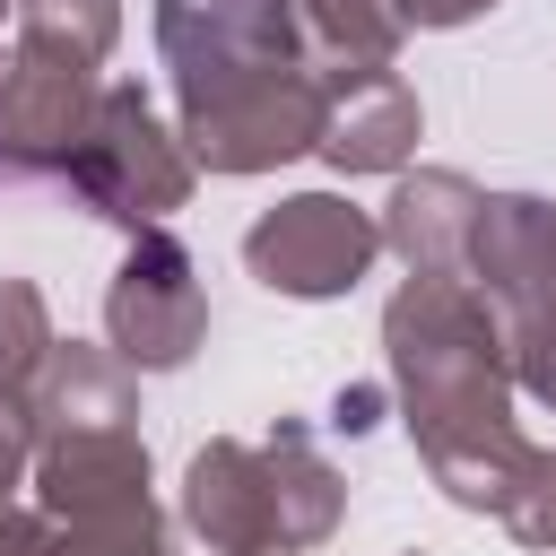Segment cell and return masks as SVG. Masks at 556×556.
I'll use <instances>...</instances> for the list:
<instances>
[{
	"mask_svg": "<svg viewBox=\"0 0 556 556\" xmlns=\"http://www.w3.org/2000/svg\"><path fill=\"white\" fill-rule=\"evenodd\" d=\"M52 304L35 278H0V391H35L43 356H52Z\"/></svg>",
	"mask_w": 556,
	"mask_h": 556,
	"instance_id": "e0dca14e",
	"label": "cell"
},
{
	"mask_svg": "<svg viewBox=\"0 0 556 556\" xmlns=\"http://www.w3.org/2000/svg\"><path fill=\"white\" fill-rule=\"evenodd\" d=\"M469 287L504 321L513 382L556 417V200H539V191H486L478 243H469Z\"/></svg>",
	"mask_w": 556,
	"mask_h": 556,
	"instance_id": "277c9868",
	"label": "cell"
},
{
	"mask_svg": "<svg viewBox=\"0 0 556 556\" xmlns=\"http://www.w3.org/2000/svg\"><path fill=\"white\" fill-rule=\"evenodd\" d=\"M35 504L52 521L78 530H130V521H165L156 486H148V443L139 426H70L35 443Z\"/></svg>",
	"mask_w": 556,
	"mask_h": 556,
	"instance_id": "ba28073f",
	"label": "cell"
},
{
	"mask_svg": "<svg viewBox=\"0 0 556 556\" xmlns=\"http://www.w3.org/2000/svg\"><path fill=\"white\" fill-rule=\"evenodd\" d=\"M374 417H382V382H348V391L330 400V426H339V434H365Z\"/></svg>",
	"mask_w": 556,
	"mask_h": 556,
	"instance_id": "d6986e66",
	"label": "cell"
},
{
	"mask_svg": "<svg viewBox=\"0 0 556 556\" xmlns=\"http://www.w3.org/2000/svg\"><path fill=\"white\" fill-rule=\"evenodd\" d=\"M382 374H391V400H400V426L426 478L460 513H478L495 469L530 443L513 426L521 382H513L495 304L469 278H400L382 304Z\"/></svg>",
	"mask_w": 556,
	"mask_h": 556,
	"instance_id": "7a4b0ae2",
	"label": "cell"
},
{
	"mask_svg": "<svg viewBox=\"0 0 556 556\" xmlns=\"http://www.w3.org/2000/svg\"><path fill=\"white\" fill-rule=\"evenodd\" d=\"M486 9H504V0H408V26H434V35H452V26L486 17Z\"/></svg>",
	"mask_w": 556,
	"mask_h": 556,
	"instance_id": "ffe728a7",
	"label": "cell"
},
{
	"mask_svg": "<svg viewBox=\"0 0 556 556\" xmlns=\"http://www.w3.org/2000/svg\"><path fill=\"white\" fill-rule=\"evenodd\" d=\"M486 521H504L521 547H539V556H556V452L547 443H521L504 469H495V486H486V504H478Z\"/></svg>",
	"mask_w": 556,
	"mask_h": 556,
	"instance_id": "9a60e30c",
	"label": "cell"
},
{
	"mask_svg": "<svg viewBox=\"0 0 556 556\" xmlns=\"http://www.w3.org/2000/svg\"><path fill=\"white\" fill-rule=\"evenodd\" d=\"M478 208H486V191H478L460 165L391 174V200H382V252H400L408 278H469Z\"/></svg>",
	"mask_w": 556,
	"mask_h": 556,
	"instance_id": "8fae6325",
	"label": "cell"
},
{
	"mask_svg": "<svg viewBox=\"0 0 556 556\" xmlns=\"http://www.w3.org/2000/svg\"><path fill=\"white\" fill-rule=\"evenodd\" d=\"M313 70H391L408 43V0H295Z\"/></svg>",
	"mask_w": 556,
	"mask_h": 556,
	"instance_id": "5bb4252c",
	"label": "cell"
},
{
	"mask_svg": "<svg viewBox=\"0 0 556 556\" xmlns=\"http://www.w3.org/2000/svg\"><path fill=\"white\" fill-rule=\"evenodd\" d=\"M61 182H70V200H78L87 217H104V226H122V235H156V226H174V208H191L200 165H191L182 130L156 122V104H148L139 78H104L96 130H87V148L70 156Z\"/></svg>",
	"mask_w": 556,
	"mask_h": 556,
	"instance_id": "3957f363",
	"label": "cell"
},
{
	"mask_svg": "<svg viewBox=\"0 0 556 556\" xmlns=\"http://www.w3.org/2000/svg\"><path fill=\"white\" fill-rule=\"evenodd\" d=\"M408 556H417V547H408Z\"/></svg>",
	"mask_w": 556,
	"mask_h": 556,
	"instance_id": "603a6c76",
	"label": "cell"
},
{
	"mask_svg": "<svg viewBox=\"0 0 556 556\" xmlns=\"http://www.w3.org/2000/svg\"><path fill=\"white\" fill-rule=\"evenodd\" d=\"M35 478V408L26 391H0V504Z\"/></svg>",
	"mask_w": 556,
	"mask_h": 556,
	"instance_id": "ac0fdd59",
	"label": "cell"
},
{
	"mask_svg": "<svg viewBox=\"0 0 556 556\" xmlns=\"http://www.w3.org/2000/svg\"><path fill=\"white\" fill-rule=\"evenodd\" d=\"M321 96H330V113H321L313 156L330 174H408L426 113L400 70H321Z\"/></svg>",
	"mask_w": 556,
	"mask_h": 556,
	"instance_id": "30bf717a",
	"label": "cell"
},
{
	"mask_svg": "<svg viewBox=\"0 0 556 556\" xmlns=\"http://www.w3.org/2000/svg\"><path fill=\"white\" fill-rule=\"evenodd\" d=\"M35 408V443L43 434H70V426H139V374L113 356V348H87V339H61L26 391Z\"/></svg>",
	"mask_w": 556,
	"mask_h": 556,
	"instance_id": "7c38bea8",
	"label": "cell"
},
{
	"mask_svg": "<svg viewBox=\"0 0 556 556\" xmlns=\"http://www.w3.org/2000/svg\"><path fill=\"white\" fill-rule=\"evenodd\" d=\"M96 104H104V70L43 43H9L0 52V182H35V174L61 182L96 130Z\"/></svg>",
	"mask_w": 556,
	"mask_h": 556,
	"instance_id": "52a82bcc",
	"label": "cell"
},
{
	"mask_svg": "<svg viewBox=\"0 0 556 556\" xmlns=\"http://www.w3.org/2000/svg\"><path fill=\"white\" fill-rule=\"evenodd\" d=\"M269 556H295V547H269Z\"/></svg>",
	"mask_w": 556,
	"mask_h": 556,
	"instance_id": "7402d4cb",
	"label": "cell"
},
{
	"mask_svg": "<svg viewBox=\"0 0 556 556\" xmlns=\"http://www.w3.org/2000/svg\"><path fill=\"white\" fill-rule=\"evenodd\" d=\"M0 17H17V0H0Z\"/></svg>",
	"mask_w": 556,
	"mask_h": 556,
	"instance_id": "44dd1931",
	"label": "cell"
},
{
	"mask_svg": "<svg viewBox=\"0 0 556 556\" xmlns=\"http://www.w3.org/2000/svg\"><path fill=\"white\" fill-rule=\"evenodd\" d=\"M174 130L200 174H278L321 148V70L295 0H156Z\"/></svg>",
	"mask_w": 556,
	"mask_h": 556,
	"instance_id": "6da1fadb",
	"label": "cell"
},
{
	"mask_svg": "<svg viewBox=\"0 0 556 556\" xmlns=\"http://www.w3.org/2000/svg\"><path fill=\"white\" fill-rule=\"evenodd\" d=\"M182 530L208 547V556H269L287 547V513H278V478H269V452L243 443V434H208L182 469ZM304 556V547H295Z\"/></svg>",
	"mask_w": 556,
	"mask_h": 556,
	"instance_id": "9c48e42d",
	"label": "cell"
},
{
	"mask_svg": "<svg viewBox=\"0 0 556 556\" xmlns=\"http://www.w3.org/2000/svg\"><path fill=\"white\" fill-rule=\"evenodd\" d=\"M208 339V287H200V261L174 243V226L156 235H130L113 287H104V348L130 365V374H182Z\"/></svg>",
	"mask_w": 556,
	"mask_h": 556,
	"instance_id": "8992f818",
	"label": "cell"
},
{
	"mask_svg": "<svg viewBox=\"0 0 556 556\" xmlns=\"http://www.w3.org/2000/svg\"><path fill=\"white\" fill-rule=\"evenodd\" d=\"M382 261V217L348 191H287L243 226V269L287 304H330Z\"/></svg>",
	"mask_w": 556,
	"mask_h": 556,
	"instance_id": "5b68a950",
	"label": "cell"
},
{
	"mask_svg": "<svg viewBox=\"0 0 556 556\" xmlns=\"http://www.w3.org/2000/svg\"><path fill=\"white\" fill-rule=\"evenodd\" d=\"M17 43L104 70V52L122 43V0H17Z\"/></svg>",
	"mask_w": 556,
	"mask_h": 556,
	"instance_id": "2e32d148",
	"label": "cell"
},
{
	"mask_svg": "<svg viewBox=\"0 0 556 556\" xmlns=\"http://www.w3.org/2000/svg\"><path fill=\"white\" fill-rule=\"evenodd\" d=\"M261 452H269V478H278L287 547H321V539H339V521H348V478H339V460L321 452V434H313L304 417H278V426L261 434Z\"/></svg>",
	"mask_w": 556,
	"mask_h": 556,
	"instance_id": "4fadbf2b",
	"label": "cell"
}]
</instances>
